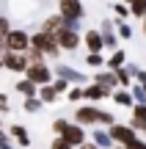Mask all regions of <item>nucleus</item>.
Segmentation results:
<instances>
[{"mask_svg":"<svg viewBox=\"0 0 146 149\" xmlns=\"http://www.w3.org/2000/svg\"><path fill=\"white\" fill-rule=\"evenodd\" d=\"M53 133L58 135V138H64L66 144H72L75 149H80V146L88 141V138H86V127L69 122V119H55V122H53Z\"/></svg>","mask_w":146,"mask_h":149,"instance_id":"f257e3e1","label":"nucleus"},{"mask_svg":"<svg viewBox=\"0 0 146 149\" xmlns=\"http://www.w3.org/2000/svg\"><path fill=\"white\" fill-rule=\"evenodd\" d=\"M30 47L33 50H39L42 55H50V58H58L64 50L58 47V39L55 36H50V33H42V31H36L30 36Z\"/></svg>","mask_w":146,"mask_h":149,"instance_id":"f03ea898","label":"nucleus"},{"mask_svg":"<svg viewBox=\"0 0 146 149\" xmlns=\"http://www.w3.org/2000/svg\"><path fill=\"white\" fill-rule=\"evenodd\" d=\"M108 133H110V138H113L116 146H124V149H135V144L141 141V135H138L130 124H113Z\"/></svg>","mask_w":146,"mask_h":149,"instance_id":"7ed1b4c3","label":"nucleus"},{"mask_svg":"<svg viewBox=\"0 0 146 149\" xmlns=\"http://www.w3.org/2000/svg\"><path fill=\"white\" fill-rule=\"evenodd\" d=\"M58 14L64 17L66 25H77L86 17V6L80 0H58Z\"/></svg>","mask_w":146,"mask_h":149,"instance_id":"20e7f679","label":"nucleus"},{"mask_svg":"<svg viewBox=\"0 0 146 149\" xmlns=\"http://www.w3.org/2000/svg\"><path fill=\"white\" fill-rule=\"evenodd\" d=\"M3 47H6V53H28V50H30V33L14 28V31L3 39Z\"/></svg>","mask_w":146,"mask_h":149,"instance_id":"39448f33","label":"nucleus"},{"mask_svg":"<svg viewBox=\"0 0 146 149\" xmlns=\"http://www.w3.org/2000/svg\"><path fill=\"white\" fill-rule=\"evenodd\" d=\"M55 39H58V47L66 50V53H77V47L83 44V36H80V28L77 25H66Z\"/></svg>","mask_w":146,"mask_h":149,"instance_id":"423d86ee","label":"nucleus"},{"mask_svg":"<svg viewBox=\"0 0 146 149\" xmlns=\"http://www.w3.org/2000/svg\"><path fill=\"white\" fill-rule=\"evenodd\" d=\"M72 122L80 124V127H94V124H99V108L97 105H77Z\"/></svg>","mask_w":146,"mask_h":149,"instance_id":"0eeeda50","label":"nucleus"},{"mask_svg":"<svg viewBox=\"0 0 146 149\" xmlns=\"http://www.w3.org/2000/svg\"><path fill=\"white\" fill-rule=\"evenodd\" d=\"M25 77L42 88V86H50V83H53V69H50L47 64H30V66H28V72H25Z\"/></svg>","mask_w":146,"mask_h":149,"instance_id":"6e6552de","label":"nucleus"},{"mask_svg":"<svg viewBox=\"0 0 146 149\" xmlns=\"http://www.w3.org/2000/svg\"><path fill=\"white\" fill-rule=\"evenodd\" d=\"M0 58H3V69H8V72H22L25 74L28 66H30L25 53H3Z\"/></svg>","mask_w":146,"mask_h":149,"instance_id":"1a4fd4ad","label":"nucleus"},{"mask_svg":"<svg viewBox=\"0 0 146 149\" xmlns=\"http://www.w3.org/2000/svg\"><path fill=\"white\" fill-rule=\"evenodd\" d=\"M55 77H61V80H66L69 86H80V83H86V74L83 72H77L75 66H66V64H61V66H55Z\"/></svg>","mask_w":146,"mask_h":149,"instance_id":"9d476101","label":"nucleus"},{"mask_svg":"<svg viewBox=\"0 0 146 149\" xmlns=\"http://www.w3.org/2000/svg\"><path fill=\"white\" fill-rule=\"evenodd\" d=\"M99 33H102V39H105V47L119 50V33H116V22L113 19H102L99 22Z\"/></svg>","mask_w":146,"mask_h":149,"instance_id":"9b49d317","label":"nucleus"},{"mask_svg":"<svg viewBox=\"0 0 146 149\" xmlns=\"http://www.w3.org/2000/svg\"><path fill=\"white\" fill-rule=\"evenodd\" d=\"M83 44H86V50L88 53H102L105 50V39H102V33H99V28H91V31H86L83 33Z\"/></svg>","mask_w":146,"mask_h":149,"instance_id":"f8f14e48","label":"nucleus"},{"mask_svg":"<svg viewBox=\"0 0 146 149\" xmlns=\"http://www.w3.org/2000/svg\"><path fill=\"white\" fill-rule=\"evenodd\" d=\"M64 28H66L64 17H61V14H50L47 19L42 22V28H39V31H42V33H50V36H58V33L64 31Z\"/></svg>","mask_w":146,"mask_h":149,"instance_id":"ddd939ff","label":"nucleus"},{"mask_svg":"<svg viewBox=\"0 0 146 149\" xmlns=\"http://www.w3.org/2000/svg\"><path fill=\"white\" fill-rule=\"evenodd\" d=\"M91 83H99V86H105V88H110V91H119L121 86H119V77H116V72H110V69H102V72H97L91 77Z\"/></svg>","mask_w":146,"mask_h":149,"instance_id":"4468645a","label":"nucleus"},{"mask_svg":"<svg viewBox=\"0 0 146 149\" xmlns=\"http://www.w3.org/2000/svg\"><path fill=\"white\" fill-rule=\"evenodd\" d=\"M108 97H113V91L105 88V86H99V83H88L86 86V100L88 102H102V100H108Z\"/></svg>","mask_w":146,"mask_h":149,"instance_id":"2eb2a0df","label":"nucleus"},{"mask_svg":"<svg viewBox=\"0 0 146 149\" xmlns=\"http://www.w3.org/2000/svg\"><path fill=\"white\" fill-rule=\"evenodd\" d=\"M130 127L135 130L138 135L146 133V105H135L132 108V119H130Z\"/></svg>","mask_w":146,"mask_h":149,"instance_id":"dca6fc26","label":"nucleus"},{"mask_svg":"<svg viewBox=\"0 0 146 149\" xmlns=\"http://www.w3.org/2000/svg\"><path fill=\"white\" fill-rule=\"evenodd\" d=\"M91 141H94L99 149H113V146H116L108 130H94V133H91Z\"/></svg>","mask_w":146,"mask_h":149,"instance_id":"f3484780","label":"nucleus"},{"mask_svg":"<svg viewBox=\"0 0 146 149\" xmlns=\"http://www.w3.org/2000/svg\"><path fill=\"white\" fill-rule=\"evenodd\" d=\"M8 133H11V138H14L19 146H30V133H28L22 124H11V130H8Z\"/></svg>","mask_w":146,"mask_h":149,"instance_id":"a211bd4d","label":"nucleus"},{"mask_svg":"<svg viewBox=\"0 0 146 149\" xmlns=\"http://www.w3.org/2000/svg\"><path fill=\"white\" fill-rule=\"evenodd\" d=\"M110 100H113L116 105H121V108H135V100H132L130 88H119V91H113V97H110Z\"/></svg>","mask_w":146,"mask_h":149,"instance_id":"6ab92c4d","label":"nucleus"},{"mask_svg":"<svg viewBox=\"0 0 146 149\" xmlns=\"http://www.w3.org/2000/svg\"><path fill=\"white\" fill-rule=\"evenodd\" d=\"M17 91H19L25 100H33V97H39V86H36V83H30L28 77H22L19 83H17Z\"/></svg>","mask_w":146,"mask_h":149,"instance_id":"aec40b11","label":"nucleus"},{"mask_svg":"<svg viewBox=\"0 0 146 149\" xmlns=\"http://www.w3.org/2000/svg\"><path fill=\"white\" fill-rule=\"evenodd\" d=\"M124 66H127V53L119 47V50H113V55L108 58V69L116 72V69H124Z\"/></svg>","mask_w":146,"mask_h":149,"instance_id":"412c9836","label":"nucleus"},{"mask_svg":"<svg viewBox=\"0 0 146 149\" xmlns=\"http://www.w3.org/2000/svg\"><path fill=\"white\" fill-rule=\"evenodd\" d=\"M58 97H61V94L53 88V83H50V86H42V88H39V100H42L44 105H53V102H58Z\"/></svg>","mask_w":146,"mask_h":149,"instance_id":"4be33fe9","label":"nucleus"},{"mask_svg":"<svg viewBox=\"0 0 146 149\" xmlns=\"http://www.w3.org/2000/svg\"><path fill=\"white\" fill-rule=\"evenodd\" d=\"M86 66H91V69H99V72H102V66H108V61H105L102 58V53H88L86 55Z\"/></svg>","mask_w":146,"mask_h":149,"instance_id":"5701e85b","label":"nucleus"},{"mask_svg":"<svg viewBox=\"0 0 146 149\" xmlns=\"http://www.w3.org/2000/svg\"><path fill=\"white\" fill-rule=\"evenodd\" d=\"M66 100H69V102H80V100H86V88H83V86H72V88L66 91Z\"/></svg>","mask_w":146,"mask_h":149,"instance_id":"b1692460","label":"nucleus"},{"mask_svg":"<svg viewBox=\"0 0 146 149\" xmlns=\"http://www.w3.org/2000/svg\"><path fill=\"white\" fill-rule=\"evenodd\" d=\"M116 33H119V39H124V42L132 39V28L127 25V22H121V19H116Z\"/></svg>","mask_w":146,"mask_h":149,"instance_id":"393cba45","label":"nucleus"},{"mask_svg":"<svg viewBox=\"0 0 146 149\" xmlns=\"http://www.w3.org/2000/svg\"><path fill=\"white\" fill-rule=\"evenodd\" d=\"M130 94H132V100H135V105H146V91H143V86H141V83L132 86Z\"/></svg>","mask_w":146,"mask_h":149,"instance_id":"a878e982","label":"nucleus"},{"mask_svg":"<svg viewBox=\"0 0 146 149\" xmlns=\"http://www.w3.org/2000/svg\"><path fill=\"white\" fill-rule=\"evenodd\" d=\"M130 11H132V17H135V19H141V22H143V17H146V0H138V3H132V6H130Z\"/></svg>","mask_w":146,"mask_h":149,"instance_id":"bb28decb","label":"nucleus"},{"mask_svg":"<svg viewBox=\"0 0 146 149\" xmlns=\"http://www.w3.org/2000/svg\"><path fill=\"white\" fill-rule=\"evenodd\" d=\"M99 124H105V127H113V124H119V122H116V116H113V113H110V111H102V108H99Z\"/></svg>","mask_w":146,"mask_h":149,"instance_id":"cd10ccee","label":"nucleus"},{"mask_svg":"<svg viewBox=\"0 0 146 149\" xmlns=\"http://www.w3.org/2000/svg\"><path fill=\"white\" fill-rule=\"evenodd\" d=\"M113 14H116V17H119V19H121V22H124V19H127V17H130V14H132V11H130V6H127V3H113Z\"/></svg>","mask_w":146,"mask_h":149,"instance_id":"c85d7f7f","label":"nucleus"},{"mask_svg":"<svg viewBox=\"0 0 146 149\" xmlns=\"http://www.w3.org/2000/svg\"><path fill=\"white\" fill-rule=\"evenodd\" d=\"M44 108V102L39 100V97H33V100H25V113H39Z\"/></svg>","mask_w":146,"mask_h":149,"instance_id":"c756f323","label":"nucleus"},{"mask_svg":"<svg viewBox=\"0 0 146 149\" xmlns=\"http://www.w3.org/2000/svg\"><path fill=\"white\" fill-rule=\"evenodd\" d=\"M50 149H75V146H72V144H66L64 138H58V135H55V138L50 141Z\"/></svg>","mask_w":146,"mask_h":149,"instance_id":"7c9ffc66","label":"nucleus"},{"mask_svg":"<svg viewBox=\"0 0 146 149\" xmlns=\"http://www.w3.org/2000/svg\"><path fill=\"white\" fill-rule=\"evenodd\" d=\"M53 88H55V91H58V94H64V91H69V88H72V86H69V83H66V80H61V77H55V80H53Z\"/></svg>","mask_w":146,"mask_h":149,"instance_id":"2f4dec72","label":"nucleus"},{"mask_svg":"<svg viewBox=\"0 0 146 149\" xmlns=\"http://www.w3.org/2000/svg\"><path fill=\"white\" fill-rule=\"evenodd\" d=\"M11 31H14V28L8 25V19H6V17H0V39H6Z\"/></svg>","mask_w":146,"mask_h":149,"instance_id":"473e14b6","label":"nucleus"},{"mask_svg":"<svg viewBox=\"0 0 146 149\" xmlns=\"http://www.w3.org/2000/svg\"><path fill=\"white\" fill-rule=\"evenodd\" d=\"M0 111H8V97H6V94H0Z\"/></svg>","mask_w":146,"mask_h":149,"instance_id":"72a5a7b5","label":"nucleus"},{"mask_svg":"<svg viewBox=\"0 0 146 149\" xmlns=\"http://www.w3.org/2000/svg\"><path fill=\"white\" fill-rule=\"evenodd\" d=\"M80 149H99V146H97V144H94V141H86V144H83Z\"/></svg>","mask_w":146,"mask_h":149,"instance_id":"f704fd0d","label":"nucleus"},{"mask_svg":"<svg viewBox=\"0 0 146 149\" xmlns=\"http://www.w3.org/2000/svg\"><path fill=\"white\" fill-rule=\"evenodd\" d=\"M121 3H127V6H132V3H138V0H121Z\"/></svg>","mask_w":146,"mask_h":149,"instance_id":"c9c22d12","label":"nucleus"},{"mask_svg":"<svg viewBox=\"0 0 146 149\" xmlns=\"http://www.w3.org/2000/svg\"><path fill=\"white\" fill-rule=\"evenodd\" d=\"M6 53V47H3V39H0V55H3Z\"/></svg>","mask_w":146,"mask_h":149,"instance_id":"e433bc0d","label":"nucleus"},{"mask_svg":"<svg viewBox=\"0 0 146 149\" xmlns=\"http://www.w3.org/2000/svg\"><path fill=\"white\" fill-rule=\"evenodd\" d=\"M143 36H146V17H143Z\"/></svg>","mask_w":146,"mask_h":149,"instance_id":"4c0bfd02","label":"nucleus"},{"mask_svg":"<svg viewBox=\"0 0 146 149\" xmlns=\"http://www.w3.org/2000/svg\"><path fill=\"white\" fill-rule=\"evenodd\" d=\"M143 91H146V86H143Z\"/></svg>","mask_w":146,"mask_h":149,"instance_id":"58836bf2","label":"nucleus"}]
</instances>
